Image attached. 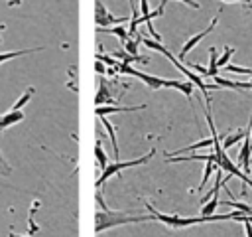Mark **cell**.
<instances>
[{"label":"cell","instance_id":"38","mask_svg":"<svg viewBox=\"0 0 252 237\" xmlns=\"http://www.w3.org/2000/svg\"><path fill=\"white\" fill-rule=\"evenodd\" d=\"M8 237H28V235H16V233H10Z\"/></svg>","mask_w":252,"mask_h":237},{"label":"cell","instance_id":"23","mask_svg":"<svg viewBox=\"0 0 252 237\" xmlns=\"http://www.w3.org/2000/svg\"><path fill=\"white\" fill-rule=\"evenodd\" d=\"M217 205H219V196H215L213 199H209L207 203H203V205H201V215H203V217L215 215V209H217Z\"/></svg>","mask_w":252,"mask_h":237},{"label":"cell","instance_id":"22","mask_svg":"<svg viewBox=\"0 0 252 237\" xmlns=\"http://www.w3.org/2000/svg\"><path fill=\"white\" fill-rule=\"evenodd\" d=\"M33 91H35L33 87H28V89H26V93H24V95H22V97L12 105V109H10V111H22V109H24V105L33 97Z\"/></svg>","mask_w":252,"mask_h":237},{"label":"cell","instance_id":"27","mask_svg":"<svg viewBox=\"0 0 252 237\" xmlns=\"http://www.w3.org/2000/svg\"><path fill=\"white\" fill-rule=\"evenodd\" d=\"M224 71H230V73H238V75H252V69H244V67H238V65H224Z\"/></svg>","mask_w":252,"mask_h":237},{"label":"cell","instance_id":"30","mask_svg":"<svg viewBox=\"0 0 252 237\" xmlns=\"http://www.w3.org/2000/svg\"><path fill=\"white\" fill-rule=\"evenodd\" d=\"M140 14H142V16H148V14H150L148 0H140Z\"/></svg>","mask_w":252,"mask_h":237},{"label":"cell","instance_id":"11","mask_svg":"<svg viewBox=\"0 0 252 237\" xmlns=\"http://www.w3.org/2000/svg\"><path fill=\"white\" fill-rule=\"evenodd\" d=\"M20 120H24V113L22 111H8V113L0 115V132L4 128H8V126L20 122Z\"/></svg>","mask_w":252,"mask_h":237},{"label":"cell","instance_id":"10","mask_svg":"<svg viewBox=\"0 0 252 237\" xmlns=\"http://www.w3.org/2000/svg\"><path fill=\"white\" fill-rule=\"evenodd\" d=\"M142 109H146V103H142V105H134V107H96L94 109V115L96 117H106V115H110V113H134V111H142Z\"/></svg>","mask_w":252,"mask_h":237},{"label":"cell","instance_id":"37","mask_svg":"<svg viewBox=\"0 0 252 237\" xmlns=\"http://www.w3.org/2000/svg\"><path fill=\"white\" fill-rule=\"evenodd\" d=\"M0 166H6V160H4V156H2V152H0Z\"/></svg>","mask_w":252,"mask_h":237},{"label":"cell","instance_id":"21","mask_svg":"<svg viewBox=\"0 0 252 237\" xmlns=\"http://www.w3.org/2000/svg\"><path fill=\"white\" fill-rule=\"evenodd\" d=\"M140 41H142V36H138V34H136V41L130 40V38L124 40V41H122V43H124V51L130 53V55H134V57L140 55V53H138V43H140Z\"/></svg>","mask_w":252,"mask_h":237},{"label":"cell","instance_id":"31","mask_svg":"<svg viewBox=\"0 0 252 237\" xmlns=\"http://www.w3.org/2000/svg\"><path fill=\"white\" fill-rule=\"evenodd\" d=\"M244 231H246V237H252V221H244Z\"/></svg>","mask_w":252,"mask_h":237},{"label":"cell","instance_id":"29","mask_svg":"<svg viewBox=\"0 0 252 237\" xmlns=\"http://www.w3.org/2000/svg\"><path fill=\"white\" fill-rule=\"evenodd\" d=\"M28 227H30V233H32V235L39 231V225L33 221V215H30V219H28Z\"/></svg>","mask_w":252,"mask_h":237},{"label":"cell","instance_id":"32","mask_svg":"<svg viewBox=\"0 0 252 237\" xmlns=\"http://www.w3.org/2000/svg\"><path fill=\"white\" fill-rule=\"evenodd\" d=\"M179 2L187 4V6H189V8H193V10H199V2H195V0H179Z\"/></svg>","mask_w":252,"mask_h":237},{"label":"cell","instance_id":"6","mask_svg":"<svg viewBox=\"0 0 252 237\" xmlns=\"http://www.w3.org/2000/svg\"><path fill=\"white\" fill-rule=\"evenodd\" d=\"M165 2H167V0H161V2H159V6H158L154 12H150L148 16L130 18V22H128V36H134V34H136V26H140V24H150L154 18H159V16L163 14V10H165Z\"/></svg>","mask_w":252,"mask_h":237},{"label":"cell","instance_id":"24","mask_svg":"<svg viewBox=\"0 0 252 237\" xmlns=\"http://www.w3.org/2000/svg\"><path fill=\"white\" fill-rule=\"evenodd\" d=\"M94 156H96L98 168H100V170H104V168L108 166V162H106V154H104V150L100 148V142H98V140H96V144H94Z\"/></svg>","mask_w":252,"mask_h":237},{"label":"cell","instance_id":"8","mask_svg":"<svg viewBox=\"0 0 252 237\" xmlns=\"http://www.w3.org/2000/svg\"><path fill=\"white\" fill-rule=\"evenodd\" d=\"M244 144L240 148V154H238V166L242 168L244 174H250V154H252V146H250V134H246L244 138Z\"/></svg>","mask_w":252,"mask_h":237},{"label":"cell","instance_id":"4","mask_svg":"<svg viewBox=\"0 0 252 237\" xmlns=\"http://www.w3.org/2000/svg\"><path fill=\"white\" fill-rule=\"evenodd\" d=\"M163 55H165V57H167V59H169V61H171V63H173V65H175V67H177L181 73H185L187 81H191L193 85H197V89H201V93H203V97H205V105H209V103H211V99H209V87H207V83L201 79V75H197V73L189 71L185 65H181V63H179V61L173 57V53H171L169 49H165V51H163Z\"/></svg>","mask_w":252,"mask_h":237},{"label":"cell","instance_id":"15","mask_svg":"<svg viewBox=\"0 0 252 237\" xmlns=\"http://www.w3.org/2000/svg\"><path fill=\"white\" fill-rule=\"evenodd\" d=\"M207 146H213V138H203L195 144H189V146H183L179 150H171V152H165V158H173V156H179L181 152H189V150H197V148H207Z\"/></svg>","mask_w":252,"mask_h":237},{"label":"cell","instance_id":"39","mask_svg":"<svg viewBox=\"0 0 252 237\" xmlns=\"http://www.w3.org/2000/svg\"><path fill=\"white\" fill-rule=\"evenodd\" d=\"M130 2V6H132V10H134V0H128Z\"/></svg>","mask_w":252,"mask_h":237},{"label":"cell","instance_id":"36","mask_svg":"<svg viewBox=\"0 0 252 237\" xmlns=\"http://www.w3.org/2000/svg\"><path fill=\"white\" fill-rule=\"evenodd\" d=\"M222 2H244V4H248V0H222ZM250 6V4H248Z\"/></svg>","mask_w":252,"mask_h":237},{"label":"cell","instance_id":"40","mask_svg":"<svg viewBox=\"0 0 252 237\" xmlns=\"http://www.w3.org/2000/svg\"><path fill=\"white\" fill-rule=\"evenodd\" d=\"M250 146H252V130H250Z\"/></svg>","mask_w":252,"mask_h":237},{"label":"cell","instance_id":"19","mask_svg":"<svg viewBox=\"0 0 252 237\" xmlns=\"http://www.w3.org/2000/svg\"><path fill=\"white\" fill-rule=\"evenodd\" d=\"M96 32H98V34H112V36H118L122 41L130 38V36H128V30H124L122 26H114V28H96Z\"/></svg>","mask_w":252,"mask_h":237},{"label":"cell","instance_id":"13","mask_svg":"<svg viewBox=\"0 0 252 237\" xmlns=\"http://www.w3.org/2000/svg\"><path fill=\"white\" fill-rule=\"evenodd\" d=\"M213 83L217 87H226V89H236V91H244V89H252V81L248 83H238V81H228V79H222V77H213Z\"/></svg>","mask_w":252,"mask_h":237},{"label":"cell","instance_id":"2","mask_svg":"<svg viewBox=\"0 0 252 237\" xmlns=\"http://www.w3.org/2000/svg\"><path fill=\"white\" fill-rule=\"evenodd\" d=\"M152 215H126L122 211H98L96 213V233L106 231L110 227L116 225H124V223H138V221H150Z\"/></svg>","mask_w":252,"mask_h":237},{"label":"cell","instance_id":"25","mask_svg":"<svg viewBox=\"0 0 252 237\" xmlns=\"http://www.w3.org/2000/svg\"><path fill=\"white\" fill-rule=\"evenodd\" d=\"M213 170H219L217 166H215V160H209L207 164H205V174H203V180H201V184H199V190L209 182V178H211V174H213Z\"/></svg>","mask_w":252,"mask_h":237},{"label":"cell","instance_id":"7","mask_svg":"<svg viewBox=\"0 0 252 237\" xmlns=\"http://www.w3.org/2000/svg\"><path fill=\"white\" fill-rule=\"evenodd\" d=\"M217 20H219V18H213V20H211V24H209L203 32H199L197 36H191V38L185 41V45L181 47V53H179V57H181V59H185V55H187V53H189V51H191V49H193V47H195V45H197V43H199V41H201V40H203V38H205V36H207L215 26H217Z\"/></svg>","mask_w":252,"mask_h":237},{"label":"cell","instance_id":"3","mask_svg":"<svg viewBox=\"0 0 252 237\" xmlns=\"http://www.w3.org/2000/svg\"><path fill=\"white\" fill-rule=\"evenodd\" d=\"M154 154H156V150H150V152H146L144 156H138V158H134V160H124V162H112V164H108V166L102 170L100 178L96 180V190H100V186H104L114 174H120V170H124V168H134V166H144L146 162H150V160L154 158Z\"/></svg>","mask_w":252,"mask_h":237},{"label":"cell","instance_id":"17","mask_svg":"<svg viewBox=\"0 0 252 237\" xmlns=\"http://www.w3.org/2000/svg\"><path fill=\"white\" fill-rule=\"evenodd\" d=\"M94 103H96V107H104L106 103H114V99L110 97V93H108V87H106V85H100V87H98L96 97H94Z\"/></svg>","mask_w":252,"mask_h":237},{"label":"cell","instance_id":"34","mask_svg":"<svg viewBox=\"0 0 252 237\" xmlns=\"http://www.w3.org/2000/svg\"><path fill=\"white\" fill-rule=\"evenodd\" d=\"M22 0H8V6H18Z\"/></svg>","mask_w":252,"mask_h":237},{"label":"cell","instance_id":"12","mask_svg":"<svg viewBox=\"0 0 252 237\" xmlns=\"http://www.w3.org/2000/svg\"><path fill=\"white\" fill-rule=\"evenodd\" d=\"M110 57H116V61L120 59V63H150V59L148 57H144V55H130V53H126V51H122V49H116V51H112V55Z\"/></svg>","mask_w":252,"mask_h":237},{"label":"cell","instance_id":"1","mask_svg":"<svg viewBox=\"0 0 252 237\" xmlns=\"http://www.w3.org/2000/svg\"><path fill=\"white\" fill-rule=\"evenodd\" d=\"M146 207L152 215V219L163 223V225H169V227H189V225H195V223H209V221H228V213H222V215H209V217H203V215H197V217H181V215H169V213H159L152 203L146 201Z\"/></svg>","mask_w":252,"mask_h":237},{"label":"cell","instance_id":"5","mask_svg":"<svg viewBox=\"0 0 252 237\" xmlns=\"http://www.w3.org/2000/svg\"><path fill=\"white\" fill-rule=\"evenodd\" d=\"M94 22H96V28H106L110 24H122L126 22V18H118V16H112L104 4H100V0L94 2Z\"/></svg>","mask_w":252,"mask_h":237},{"label":"cell","instance_id":"16","mask_svg":"<svg viewBox=\"0 0 252 237\" xmlns=\"http://www.w3.org/2000/svg\"><path fill=\"white\" fill-rule=\"evenodd\" d=\"M217 59H219V55H217V49L211 45L209 47V67H207V77H217L219 75V67H217Z\"/></svg>","mask_w":252,"mask_h":237},{"label":"cell","instance_id":"26","mask_svg":"<svg viewBox=\"0 0 252 237\" xmlns=\"http://www.w3.org/2000/svg\"><path fill=\"white\" fill-rule=\"evenodd\" d=\"M234 53V47H224V51H222V55H219V59H217V67L220 69V67H224L226 63H228V59H230V55Z\"/></svg>","mask_w":252,"mask_h":237},{"label":"cell","instance_id":"35","mask_svg":"<svg viewBox=\"0 0 252 237\" xmlns=\"http://www.w3.org/2000/svg\"><path fill=\"white\" fill-rule=\"evenodd\" d=\"M106 75H116V71H114V67H110V69H106Z\"/></svg>","mask_w":252,"mask_h":237},{"label":"cell","instance_id":"20","mask_svg":"<svg viewBox=\"0 0 252 237\" xmlns=\"http://www.w3.org/2000/svg\"><path fill=\"white\" fill-rule=\"evenodd\" d=\"M35 51H41V47H32V49H18V51H8V53H0V63L8 61V59H14L18 55H26V53H35Z\"/></svg>","mask_w":252,"mask_h":237},{"label":"cell","instance_id":"18","mask_svg":"<svg viewBox=\"0 0 252 237\" xmlns=\"http://www.w3.org/2000/svg\"><path fill=\"white\" fill-rule=\"evenodd\" d=\"M100 118V122H102V126L106 128V132H108V138H110V144H112V150H114V156H116V160H118V142H116V136H114V126L106 120V117H98Z\"/></svg>","mask_w":252,"mask_h":237},{"label":"cell","instance_id":"33","mask_svg":"<svg viewBox=\"0 0 252 237\" xmlns=\"http://www.w3.org/2000/svg\"><path fill=\"white\" fill-rule=\"evenodd\" d=\"M94 71H96V73H106V69H104V65H102V63H100L98 59H96V63H94Z\"/></svg>","mask_w":252,"mask_h":237},{"label":"cell","instance_id":"9","mask_svg":"<svg viewBox=\"0 0 252 237\" xmlns=\"http://www.w3.org/2000/svg\"><path fill=\"white\" fill-rule=\"evenodd\" d=\"M134 77H138L142 83H146L150 89H161V87H167V79H161V77H156V75H148V73H144V71H138V69H134V73H132Z\"/></svg>","mask_w":252,"mask_h":237},{"label":"cell","instance_id":"28","mask_svg":"<svg viewBox=\"0 0 252 237\" xmlns=\"http://www.w3.org/2000/svg\"><path fill=\"white\" fill-rule=\"evenodd\" d=\"M96 59L100 61V63H106V65H110V67H114L118 61L116 59H112L110 55H106V53H96Z\"/></svg>","mask_w":252,"mask_h":237},{"label":"cell","instance_id":"14","mask_svg":"<svg viewBox=\"0 0 252 237\" xmlns=\"http://www.w3.org/2000/svg\"><path fill=\"white\" fill-rule=\"evenodd\" d=\"M167 87H173L177 91H181L189 101L193 97V91H195V85L191 81H177V79H167Z\"/></svg>","mask_w":252,"mask_h":237}]
</instances>
